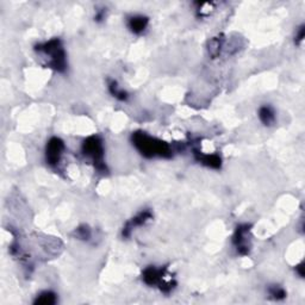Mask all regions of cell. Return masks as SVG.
Returning <instances> with one entry per match:
<instances>
[{
	"instance_id": "obj_1",
	"label": "cell",
	"mask_w": 305,
	"mask_h": 305,
	"mask_svg": "<svg viewBox=\"0 0 305 305\" xmlns=\"http://www.w3.org/2000/svg\"><path fill=\"white\" fill-rule=\"evenodd\" d=\"M131 142L137 152L147 159H155V157L170 159L173 156L172 147L168 143L141 130L131 133Z\"/></svg>"
},
{
	"instance_id": "obj_2",
	"label": "cell",
	"mask_w": 305,
	"mask_h": 305,
	"mask_svg": "<svg viewBox=\"0 0 305 305\" xmlns=\"http://www.w3.org/2000/svg\"><path fill=\"white\" fill-rule=\"evenodd\" d=\"M35 51L46 57V66L63 73L67 70V54L60 39H51L35 46Z\"/></svg>"
},
{
	"instance_id": "obj_3",
	"label": "cell",
	"mask_w": 305,
	"mask_h": 305,
	"mask_svg": "<svg viewBox=\"0 0 305 305\" xmlns=\"http://www.w3.org/2000/svg\"><path fill=\"white\" fill-rule=\"evenodd\" d=\"M142 282L148 286H156L164 294H170L176 289L178 283L168 273L167 267L148 266L142 270Z\"/></svg>"
},
{
	"instance_id": "obj_4",
	"label": "cell",
	"mask_w": 305,
	"mask_h": 305,
	"mask_svg": "<svg viewBox=\"0 0 305 305\" xmlns=\"http://www.w3.org/2000/svg\"><path fill=\"white\" fill-rule=\"evenodd\" d=\"M81 153L85 157L93 163L94 168L98 172H108V167L104 161L105 148L101 137L98 135H91L86 137L81 143Z\"/></svg>"
},
{
	"instance_id": "obj_5",
	"label": "cell",
	"mask_w": 305,
	"mask_h": 305,
	"mask_svg": "<svg viewBox=\"0 0 305 305\" xmlns=\"http://www.w3.org/2000/svg\"><path fill=\"white\" fill-rule=\"evenodd\" d=\"M252 225L248 223L239 224L236 227L234 235L231 238L232 246H234L236 253L241 256H246L251 253L252 249V235H251Z\"/></svg>"
},
{
	"instance_id": "obj_6",
	"label": "cell",
	"mask_w": 305,
	"mask_h": 305,
	"mask_svg": "<svg viewBox=\"0 0 305 305\" xmlns=\"http://www.w3.org/2000/svg\"><path fill=\"white\" fill-rule=\"evenodd\" d=\"M64 150H66V145L60 137H50L46 145V150H44L47 164H49L53 168H56L62 160Z\"/></svg>"
},
{
	"instance_id": "obj_7",
	"label": "cell",
	"mask_w": 305,
	"mask_h": 305,
	"mask_svg": "<svg viewBox=\"0 0 305 305\" xmlns=\"http://www.w3.org/2000/svg\"><path fill=\"white\" fill-rule=\"evenodd\" d=\"M152 219H153V212L150 209H145V210L137 212L132 218H130L124 224V227L122 229V236L125 239L130 238L131 232L135 230L136 228L143 227V225H146L149 221H152Z\"/></svg>"
},
{
	"instance_id": "obj_8",
	"label": "cell",
	"mask_w": 305,
	"mask_h": 305,
	"mask_svg": "<svg viewBox=\"0 0 305 305\" xmlns=\"http://www.w3.org/2000/svg\"><path fill=\"white\" fill-rule=\"evenodd\" d=\"M192 154H193L194 160L197 162H199L205 167L212 170H221L222 167V157L219 154L212 153V154H205L201 153L199 148H193L192 149Z\"/></svg>"
},
{
	"instance_id": "obj_9",
	"label": "cell",
	"mask_w": 305,
	"mask_h": 305,
	"mask_svg": "<svg viewBox=\"0 0 305 305\" xmlns=\"http://www.w3.org/2000/svg\"><path fill=\"white\" fill-rule=\"evenodd\" d=\"M149 25V18L143 15H133L130 16L126 20V26H128L129 31L133 35H142L146 31L147 27Z\"/></svg>"
},
{
	"instance_id": "obj_10",
	"label": "cell",
	"mask_w": 305,
	"mask_h": 305,
	"mask_svg": "<svg viewBox=\"0 0 305 305\" xmlns=\"http://www.w3.org/2000/svg\"><path fill=\"white\" fill-rule=\"evenodd\" d=\"M258 117L265 126H272L276 123L277 115L270 105H261L258 110Z\"/></svg>"
},
{
	"instance_id": "obj_11",
	"label": "cell",
	"mask_w": 305,
	"mask_h": 305,
	"mask_svg": "<svg viewBox=\"0 0 305 305\" xmlns=\"http://www.w3.org/2000/svg\"><path fill=\"white\" fill-rule=\"evenodd\" d=\"M108 90L109 93L119 101H126L129 99L128 92H126L124 88L119 86L118 81L115 80V79H110V80H108Z\"/></svg>"
},
{
	"instance_id": "obj_12",
	"label": "cell",
	"mask_w": 305,
	"mask_h": 305,
	"mask_svg": "<svg viewBox=\"0 0 305 305\" xmlns=\"http://www.w3.org/2000/svg\"><path fill=\"white\" fill-rule=\"evenodd\" d=\"M56 303H57L56 293L50 290L42 291V292L37 294L35 300H33V304L36 305H54Z\"/></svg>"
},
{
	"instance_id": "obj_13",
	"label": "cell",
	"mask_w": 305,
	"mask_h": 305,
	"mask_svg": "<svg viewBox=\"0 0 305 305\" xmlns=\"http://www.w3.org/2000/svg\"><path fill=\"white\" fill-rule=\"evenodd\" d=\"M223 41L224 40L222 36L212 37V39L209 41L208 50L212 59H216V57H218V55L221 54L222 47H223Z\"/></svg>"
},
{
	"instance_id": "obj_14",
	"label": "cell",
	"mask_w": 305,
	"mask_h": 305,
	"mask_svg": "<svg viewBox=\"0 0 305 305\" xmlns=\"http://www.w3.org/2000/svg\"><path fill=\"white\" fill-rule=\"evenodd\" d=\"M267 292H268L269 297L273 298L274 300H283L285 299L287 293L285 289L283 286L278 285V284H273V285H269L267 287Z\"/></svg>"
},
{
	"instance_id": "obj_15",
	"label": "cell",
	"mask_w": 305,
	"mask_h": 305,
	"mask_svg": "<svg viewBox=\"0 0 305 305\" xmlns=\"http://www.w3.org/2000/svg\"><path fill=\"white\" fill-rule=\"evenodd\" d=\"M77 239L82 240V241H88L92 238V230L87 224H81L80 227H78L74 231Z\"/></svg>"
},
{
	"instance_id": "obj_16",
	"label": "cell",
	"mask_w": 305,
	"mask_h": 305,
	"mask_svg": "<svg viewBox=\"0 0 305 305\" xmlns=\"http://www.w3.org/2000/svg\"><path fill=\"white\" fill-rule=\"evenodd\" d=\"M194 5L197 6V16L200 17V18L210 15L211 10L214 9V4H212V3H196Z\"/></svg>"
},
{
	"instance_id": "obj_17",
	"label": "cell",
	"mask_w": 305,
	"mask_h": 305,
	"mask_svg": "<svg viewBox=\"0 0 305 305\" xmlns=\"http://www.w3.org/2000/svg\"><path fill=\"white\" fill-rule=\"evenodd\" d=\"M304 37H305V25L304 24H301V25L296 30V35H294V43H296L297 46H300V44L303 43Z\"/></svg>"
},
{
	"instance_id": "obj_18",
	"label": "cell",
	"mask_w": 305,
	"mask_h": 305,
	"mask_svg": "<svg viewBox=\"0 0 305 305\" xmlns=\"http://www.w3.org/2000/svg\"><path fill=\"white\" fill-rule=\"evenodd\" d=\"M105 18H106V8H100V9L95 10L94 22L101 23V22H104Z\"/></svg>"
},
{
	"instance_id": "obj_19",
	"label": "cell",
	"mask_w": 305,
	"mask_h": 305,
	"mask_svg": "<svg viewBox=\"0 0 305 305\" xmlns=\"http://www.w3.org/2000/svg\"><path fill=\"white\" fill-rule=\"evenodd\" d=\"M294 270H296V273L300 277V278H304V263H303V261H301L300 263H298V265L294 267Z\"/></svg>"
}]
</instances>
